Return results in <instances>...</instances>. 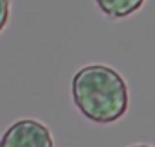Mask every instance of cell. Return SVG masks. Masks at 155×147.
Here are the masks:
<instances>
[{
  "label": "cell",
  "mask_w": 155,
  "mask_h": 147,
  "mask_svg": "<svg viewBox=\"0 0 155 147\" xmlns=\"http://www.w3.org/2000/svg\"><path fill=\"white\" fill-rule=\"evenodd\" d=\"M72 97L78 110L99 124L116 122L128 108V88L119 74L105 65H88L72 79Z\"/></svg>",
  "instance_id": "6da1fadb"
},
{
  "label": "cell",
  "mask_w": 155,
  "mask_h": 147,
  "mask_svg": "<svg viewBox=\"0 0 155 147\" xmlns=\"http://www.w3.org/2000/svg\"><path fill=\"white\" fill-rule=\"evenodd\" d=\"M0 147H54L51 131L38 120H18L0 138Z\"/></svg>",
  "instance_id": "7a4b0ae2"
},
{
  "label": "cell",
  "mask_w": 155,
  "mask_h": 147,
  "mask_svg": "<svg viewBox=\"0 0 155 147\" xmlns=\"http://www.w3.org/2000/svg\"><path fill=\"white\" fill-rule=\"evenodd\" d=\"M144 0H96L97 7L110 18H124L135 13Z\"/></svg>",
  "instance_id": "3957f363"
},
{
  "label": "cell",
  "mask_w": 155,
  "mask_h": 147,
  "mask_svg": "<svg viewBox=\"0 0 155 147\" xmlns=\"http://www.w3.org/2000/svg\"><path fill=\"white\" fill-rule=\"evenodd\" d=\"M9 20V0H0V31L7 25Z\"/></svg>",
  "instance_id": "277c9868"
},
{
  "label": "cell",
  "mask_w": 155,
  "mask_h": 147,
  "mask_svg": "<svg viewBox=\"0 0 155 147\" xmlns=\"http://www.w3.org/2000/svg\"><path fill=\"white\" fill-rule=\"evenodd\" d=\"M132 147H150V145H132Z\"/></svg>",
  "instance_id": "5b68a950"
}]
</instances>
